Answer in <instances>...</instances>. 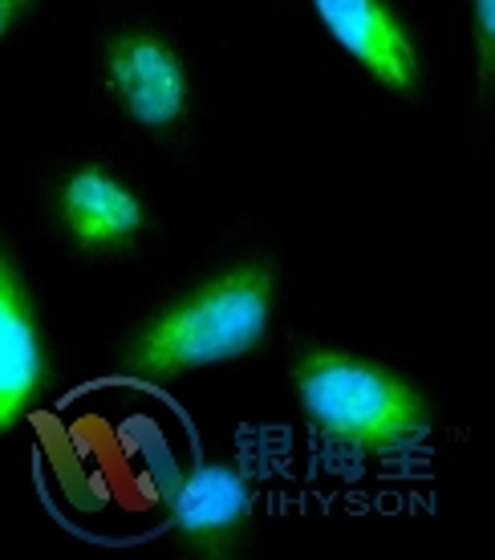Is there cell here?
Returning <instances> with one entry per match:
<instances>
[{
  "label": "cell",
  "mask_w": 495,
  "mask_h": 560,
  "mask_svg": "<svg viewBox=\"0 0 495 560\" xmlns=\"http://www.w3.org/2000/svg\"><path fill=\"white\" fill-rule=\"evenodd\" d=\"M276 272L272 265H236L155 313L130 337L127 374L170 382L191 370L224 365L260 350L272 325Z\"/></svg>",
  "instance_id": "6da1fadb"
},
{
  "label": "cell",
  "mask_w": 495,
  "mask_h": 560,
  "mask_svg": "<svg viewBox=\"0 0 495 560\" xmlns=\"http://www.w3.org/2000/svg\"><path fill=\"white\" fill-rule=\"evenodd\" d=\"M293 390L313 431L354 455H402L419 447L435 422L426 394L411 378L329 346L300 350Z\"/></svg>",
  "instance_id": "7a4b0ae2"
},
{
  "label": "cell",
  "mask_w": 495,
  "mask_h": 560,
  "mask_svg": "<svg viewBox=\"0 0 495 560\" xmlns=\"http://www.w3.org/2000/svg\"><path fill=\"white\" fill-rule=\"evenodd\" d=\"M106 90L134 127L163 135L187 118L191 82L179 49L158 28H122L106 37Z\"/></svg>",
  "instance_id": "3957f363"
},
{
  "label": "cell",
  "mask_w": 495,
  "mask_h": 560,
  "mask_svg": "<svg viewBox=\"0 0 495 560\" xmlns=\"http://www.w3.org/2000/svg\"><path fill=\"white\" fill-rule=\"evenodd\" d=\"M167 528L187 557L232 560L252 540V488L227 463H199L167 495Z\"/></svg>",
  "instance_id": "277c9868"
},
{
  "label": "cell",
  "mask_w": 495,
  "mask_h": 560,
  "mask_svg": "<svg viewBox=\"0 0 495 560\" xmlns=\"http://www.w3.org/2000/svg\"><path fill=\"white\" fill-rule=\"evenodd\" d=\"M317 21L357 66L398 98L419 94V49L386 0H309Z\"/></svg>",
  "instance_id": "5b68a950"
},
{
  "label": "cell",
  "mask_w": 495,
  "mask_h": 560,
  "mask_svg": "<svg viewBox=\"0 0 495 560\" xmlns=\"http://www.w3.org/2000/svg\"><path fill=\"white\" fill-rule=\"evenodd\" d=\"M57 215H61L73 244L94 256L130 253L146 228L142 199L102 163H85L61 179Z\"/></svg>",
  "instance_id": "8992f818"
},
{
  "label": "cell",
  "mask_w": 495,
  "mask_h": 560,
  "mask_svg": "<svg viewBox=\"0 0 495 560\" xmlns=\"http://www.w3.org/2000/svg\"><path fill=\"white\" fill-rule=\"evenodd\" d=\"M49 386V353L42 341L37 308L13 256L0 248V434L13 431L21 415Z\"/></svg>",
  "instance_id": "52a82bcc"
},
{
  "label": "cell",
  "mask_w": 495,
  "mask_h": 560,
  "mask_svg": "<svg viewBox=\"0 0 495 560\" xmlns=\"http://www.w3.org/2000/svg\"><path fill=\"white\" fill-rule=\"evenodd\" d=\"M471 33L480 54V90H495V0H471Z\"/></svg>",
  "instance_id": "ba28073f"
},
{
  "label": "cell",
  "mask_w": 495,
  "mask_h": 560,
  "mask_svg": "<svg viewBox=\"0 0 495 560\" xmlns=\"http://www.w3.org/2000/svg\"><path fill=\"white\" fill-rule=\"evenodd\" d=\"M33 4H37V0H0V42L33 13Z\"/></svg>",
  "instance_id": "9c48e42d"
}]
</instances>
